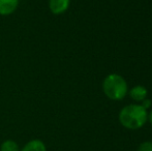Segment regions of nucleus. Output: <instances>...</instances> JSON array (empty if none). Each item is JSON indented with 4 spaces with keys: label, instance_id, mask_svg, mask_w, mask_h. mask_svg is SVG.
<instances>
[{
    "label": "nucleus",
    "instance_id": "10",
    "mask_svg": "<svg viewBox=\"0 0 152 151\" xmlns=\"http://www.w3.org/2000/svg\"><path fill=\"white\" fill-rule=\"evenodd\" d=\"M147 121H149L150 122V124L152 125V111L150 113H148V118H147Z\"/></svg>",
    "mask_w": 152,
    "mask_h": 151
},
{
    "label": "nucleus",
    "instance_id": "5",
    "mask_svg": "<svg viewBox=\"0 0 152 151\" xmlns=\"http://www.w3.org/2000/svg\"><path fill=\"white\" fill-rule=\"evenodd\" d=\"M128 93H129V96L132 97V101H137V103H141L147 97L148 91H147L146 87L142 86V85H137V86L132 87Z\"/></svg>",
    "mask_w": 152,
    "mask_h": 151
},
{
    "label": "nucleus",
    "instance_id": "9",
    "mask_svg": "<svg viewBox=\"0 0 152 151\" xmlns=\"http://www.w3.org/2000/svg\"><path fill=\"white\" fill-rule=\"evenodd\" d=\"M141 106H142V107L144 108L145 110H148L149 108H150L151 106H152V101L146 97V98H145L144 101H141Z\"/></svg>",
    "mask_w": 152,
    "mask_h": 151
},
{
    "label": "nucleus",
    "instance_id": "3",
    "mask_svg": "<svg viewBox=\"0 0 152 151\" xmlns=\"http://www.w3.org/2000/svg\"><path fill=\"white\" fill-rule=\"evenodd\" d=\"M70 0H49V9L55 16H60L67 12Z\"/></svg>",
    "mask_w": 152,
    "mask_h": 151
},
{
    "label": "nucleus",
    "instance_id": "6",
    "mask_svg": "<svg viewBox=\"0 0 152 151\" xmlns=\"http://www.w3.org/2000/svg\"><path fill=\"white\" fill-rule=\"evenodd\" d=\"M20 151H47V146L42 140L32 139L27 142Z\"/></svg>",
    "mask_w": 152,
    "mask_h": 151
},
{
    "label": "nucleus",
    "instance_id": "8",
    "mask_svg": "<svg viewBox=\"0 0 152 151\" xmlns=\"http://www.w3.org/2000/svg\"><path fill=\"white\" fill-rule=\"evenodd\" d=\"M137 151H152V142L145 141L143 143H141Z\"/></svg>",
    "mask_w": 152,
    "mask_h": 151
},
{
    "label": "nucleus",
    "instance_id": "7",
    "mask_svg": "<svg viewBox=\"0 0 152 151\" xmlns=\"http://www.w3.org/2000/svg\"><path fill=\"white\" fill-rule=\"evenodd\" d=\"M21 148L15 140L7 139L0 145V151H20Z\"/></svg>",
    "mask_w": 152,
    "mask_h": 151
},
{
    "label": "nucleus",
    "instance_id": "4",
    "mask_svg": "<svg viewBox=\"0 0 152 151\" xmlns=\"http://www.w3.org/2000/svg\"><path fill=\"white\" fill-rule=\"evenodd\" d=\"M20 0H0V16L7 17L12 15L19 7Z\"/></svg>",
    "mask_w": 152,
    "mask_h": 151
},
{
    "label": "nucleus",
    "instance_id": "1",
    "mask_svg": "<svg viewBox=\"0 0 152 151\" xmlns=\"http://www.w3.org/2000/svg\"><path fill=\"white\" fill-rule=\"evenodd\" d=\"M148 118V112L139 104H132L122 108L119 112V122L127 129H139L145 125Z\"/></svg>",
    "mask_w": 152,
    "mask_h": 151
},
{
    "label": "nucleus",
    "instance_id": "2",
    "mask_svg": "<svg viewBox=\"0 0 152 151\" xmlns=\"http://www.w3.org/2000/svg\"><path fill=\"white\" fill-rule=\"evenodd\" d=\"M102 91L112 101H121L128 93L127 82L118 74H110L102 82Z\"/></svg>",
    "mask_w": 152,
    "mask_h": 151
}]
</instances>
